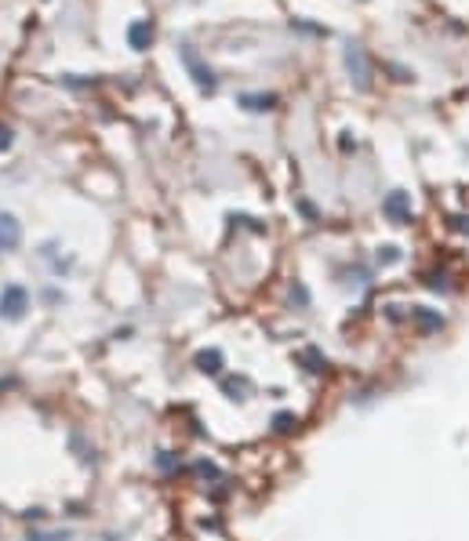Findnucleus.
<instances>
[{"label":"nucleus","mask_w":469,"mask_h":541,"mask_svg":"<svg viewBox=\"0 0 469 541\" xmlns=\"http://www.w3.org/2000/svg\"><path fill=\"white\" fill-rule=\"evenodd\" d=\"M179 55H182V62H186V69H189V76H193V84L200 87L204 95H215V87H219V76H215L204 62H200V55L189 44H182L179 47Z\"/></svg>","instance_id":"obj_1"},{"label":"nucleus","mask_w":469,"mask_h":541,"mask_svg":"<svg viewBox=\"0 0 469 541\" xmlns=\"http://www.w3.org/2000/svg\"><path fill=\"white\" fill-rule=\"evenodd\" d=\"M342 58H346L349 80L357 84L360 91H367V87H371V62H367L364 47H360V44H346V51H342Z\"/></svg>","instance_id":"obj_2"},{"label":"nucleus","mask_w":469,"mask_h":541,"mask_svg":"<svg viewBox=\"0 0 469 541\" xmlns=\"http://www.w3.org/2000/svg\"><path fill=\"white\" fill-rule=\"evenodd\" d=\"M30 309V291L19 287V283H8L4 291H0V316L4 320H22Z\"/></svg>","instance_id":"obj_3"},{"label":"nucleus","mask_w":469,"mask_h":541,"mask_svg":"<svg viewBox=\"0 0 469 541\" xmlns=\"http://www.w3.org/2000/svg\"><path fill=\"white\" fill-rule=\"evenodd\" d=\"M382 214L389 218V222H397V225H404V222H411V200H408V192H389V197L382 200Z\"/></svg>","instance_id":"obj_4"},{"label":"nucleus","mask_w":469,"mask_h":541,"mask_svg":"<svg viewBox=\"0 0 469 541\" xmlns=\"http://www.w3.org/2000/svg\"><path fill=\"white\" fill-rule=\"evenodd\" d=\"M22 243V222L15 214L0 211V251H19Z\"/></svg>","instance_id":"obj_5"},{"label":"nucleus","mask_w":469,"mask_h":541,"mask_svg":"<svg viewBox=\"0 0 469 541\" xmlns=\"http://www.w3.org/2000/svg\"><path fill=\"white\" fill-rule=\"evenodd\" d=\"M153 33H157L153 22H149V19H138V22L128 25V44H131L135 51H146L149 44H153Z\"/></svg>","instance_id":"obj_6"},{"label":"nucleus","mask_w":469,"mask_h":541,"mask_svg":"<svg viewBox=\"0 0 469 541\" xmlns=\"http://www.w3.org/2000/svg\"><path fill=\"white\" fill-rule=\"evenodd\" d=\"M237 106H244L248 113H270V109H276V95H255V91H248V95L237 98Z\"/></svg>","instance_id":"obj_7"},{"label":"nucleus","mask_w":469,"mask_h":541,"mask_svg":"<svg viewBox=\"0 0 469 541\" xmlns=\"http://www.w3.org/2000/svg\"><path fill=\"white\" fill-rule=\"evenodd\" d=\"M193 364H197V371H200V375H219L226 360H222V353H219V349H200Z\"/></svg>","instance_id":"obj_8"},{"label":"nucleus","mask_w":469,"mask_h":541,"mask_svg":"<svg viewBox=\"0 0 469 541\" xmlns=\"http://www.w3.org/2000/svg\"><path fill=\"white\" fill-rule=\"evenodd\" d=\"M411 320H415L422 331H440V327H444V316L437 313V309H426V305H415V309H411Z\"/></svg>","instance_id":"obj_9"},{"label":"nucleus","mask_w":469,"mask_h":541,"mask_svg":"<svg viewBox=\"0 0 469 541\" xmlns=\"http://www.w3.org/2000/svg\"><path fill=\"white\" fill-rule=\"evenodd\" d=\"M222 393L230 396V400H244V393H248V378H237V375L222 378Z\"/></svg>","instance_id":"obj_10"},{"label":"nucleus","mask_w":469,"mask_h":541,"mask_svg":"<svg viewBox=\"0 0 469 541\" xmlns=\"http://www.w3.org/2000/svg\"><path fill=\"white\" fill-rule=\"evenodd\" d=\"M302 364H309L306 371H313V375H320V371L327 367V360H324L320 353H316V349H306V353H302Z\"/></svg>","instance_id":"obj_11"},{"label":"nucleus","mask_w":469,"mask_h":541,"mask_svg":"<svg viewBox=\"0 0 469 541\" xmlns=\"http://www.w3.org/2000/svg\"><path fill=\"white\" fill-rule=\"evenodd\" d=\"M378 265H393V262H400V247H393V243H386V247H378Z\"/></svg>","instance_id":"obj_12"},{"label":"nucleus","mask_w":469,"mask_h":541,"mask_svg":"<svg viewBox=\"0 0 469 541\" xmlns=\"http://www.w3.org/2000/svg\"><path fill=\"white\" fill-rule=\"evenodd\" d=\"M295 425H298V418H295V415H287V410H281V415L273 418V429H276V432H291Z\"/></svg>","instance_id":"obj_13"},{"label":"nucleus","mask_w":469,"mask_h":541,"mask_svg":"<svg viewBox=\"0 0 469 541\" xmlns=\"http://www.w3.org/2000/svg\"><path fill=\"white\" fill-rule=\"evenodd\" d=\"M197 476H204V480H219V476H222V472H219V469H215V465H211V461H197Z\"/></svg>","instance_id":"obj_14"},{"label":"nucleus","mask_w":469,"mask_h":541,"mask_svg":"<svg viewBox=\"0 0 469 541\" xmlns=\"http://www.w3.org/2000/svg\"><path fill=\"white\" fill-rule=\"evenodd\" d=\"M69 534L62 531V534H30V541H66Z\"/></svg>","instance_id":"obj_15"},{"label":"nucleus","mask_w":469,"mask_h":541,"mask_svg":"<svg viewBox=\"0 0 469 541\" xmlns=\"http://www.w3.org/2000/svg\"><path fill=\"white\" fill-rule=\"evenodd\" d=\"M11 146V127H0V149Z\"/></svg>","instance_id":"obj_16"},{"label":"nucleus","mask_w":469,"mask_h":541,"mask_svg":"<svg viewBox=\"0 0 469 541\" xmlns=\"http://www.w3.org/2000/svg\"><path fill=\"white\" fill-rule=\"evenodd\" d=\"M426 283H429V287H437V291H440V287H448V276H429Z\"/></svg>","instance_id":"obj_17"},{"label":"nucleus","mask_w":469,"mask_h":541,"mask_svg":"<svg viewBox=\"0 0 469 541\" xmlns=\"http://www.w3.org/2000/svg\"><path fill=\"white\" fill-rule=\"evenodd\" d=\"M451 225L459 229V233H469V218H451Z\"/></svg>","instance_id":"obj_18"},{"label":"nucleus","mask_w":469,"mask_h":541,"mask_svg":"<svg viewBox=\"0 0 469 541\" xmlns=\"http://www.w3.org/2000/svg\"><path fill=\"white\" fill-rule=\"evenodd\" d=\"M157 465H160V469H175V458H168V454H160V458H157Z\"/></svg>","instance_id":"obj_19"}]
</instances>
